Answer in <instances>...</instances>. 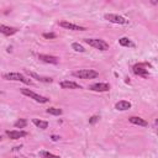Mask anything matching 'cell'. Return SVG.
Here are the masks:
<instances>
[{
	"label": "cell",
	"mask_w": 158,
	"mask_h": 158,
	"mask_svg": "<svg viewBox=\"0 0 158 158\" xmlns=\"http://www.w3.org/2000/svg\"><path fill=\"white\" fill-rule=\"evenodd\" d=\"M46 111H47V114H49V115H56V116H59V115L63 114V111H62L60 109H57V107H48Z\"/></svg>",
	"instance_id": "obj_17"
},
{
	"label": "cell",
	"mask_w": 158,
	"mask_h": 158,
	"mask_svg": "<svg viewBox=\"0 0 158 158\" xmlns=\"http://www.w3.org/2000/svg\"><path fill=\"white\" fill-rule=\"evenodd\" d=\"M84 42L99 51H107L109 49V43L105 42L104 40H100V38H85Z\"/></svg>",
	"instance_id": "obj_1"
},
{
	"label": "cell",
	"mask_w": 158,
	"mask_h": 158,
	"mask_svg": "<svg viewBox=\"0 0 158 158\" xmlns=\"http://www.w3.org/2000/svg\"><path fill=\"white\" fill-rule=\"evenodd\" d=\"M72 48H73L75 52H80V53L85 52V48H84L81 44H79L78 42H74V43H72Z\"/></svg>",
	"instance_id": "obj_21"
},
{
	"label": "cell",
	"mask_w": 158,
	"mask_h": 158,
	"mask_svg": "<svg viewBox=\"0 0 158 158\" xmlns=\"http://www.w3.org/2000/svg\"><path fill=\"white\" fill-rule=\"evenodd\" d=\"M133 73L139 75V77H143V78H147L148 77V69L146 68V64H135L133 65Z\"/></svg>",
	"instance_id": "obj_7"
},
{
	"label": "cell",
	"mask_w": 158,
	"mask_h": 158,
	"mask_svg": "<svg viewBox=\"0 0 158 158\" xmlns=\"http://www.w3.org/2000/svg\"><path fill=\"white\" fill-rule=\"evenodd\" d=\"M26 125H27V121H26L25 118H20V120H17V121L14 123V126H15L16 128H23V127H26Z\"/></svg>",
	"instance_id": "obj_20"
},
{
	"label": "cell",
	"mask_w": 158,
	"mask_h": 158,
	"mask_svg": "<svg viewBox=\"0 0 158 158\" xmlns=\"http://www.w3.org/2000/svg\"><path fill=\"white\" fill-rule=\"evenodd\" d=\"M40 157L41 158H60L59 156H56V154L49 153V152H46V151H41L40 152Z\"/></svg>",
	"instance_id": "obj_19"
},
{
	"label": "cell",
	"mask_w": 158,
	"mask_h": 158,
	"mask_svg": "<svg viewBox=\"0 0 158 158\" xmlns=\"http://www.w3.org/2000/svg\"><path fill=\"white\" fill-rule=\"evenodd\" d=\"M59 26L63 27V28H67V30H72V31H85L86 30L83 26H79V25H75V23H72V22H68V21H60Z\"/></svg>",
	"instance_id": "obj_6"
},
{
	"label": "cell",
	"mask_w": 158,
	"mask_h": 158,
	"mask_svg": "<svg viewBox=\"0 0 158 158\" xmlns=\"http://www.w3.org/2000/svg\"><path fill=\"white\" fill-rule=\"evenodd\" d=\"M98 120H99V116H93V117H90V120H89V123H95Z\"/></svg>",
	"instance_id": "obj_23"
},
{
	"label": "cell",
	"mask_w": 158,
	"mask_h": 158,
	"mask_svg": "<svg viewBox=\"0 0 158 158\" xmlns=\"http://www.w3.org/2000/svg\"><path fill=\"white\" fill-rule=\"evenodd\" d=\"M73 75L80 79H94L99 77V73L94 69H79L73 72Z\"/></svg>",
	"instance_id": "obj_2"
},
{
	"label": "cell",
	"mask_w": 158,
	"mask_h": 158,
	"mask_svg": "<svg viewBox=\"0 0 158 158\" xmlns=\"http://www.w3.org/2000/svg\"><path fill=\"white\" fill-rule=\"evenodd\" d=\"M32 122H33L38 128H41V130H46V128L48 127V122H47V121H42V120H38V118H33Z\"/></svg>",
	"instance_id": "obj_16"
},
{
	"label": "cell",
	"mask_w": 158,
	"mask_h": 158,
	"mask_svg": "<svg viewBox=\"0 0 158 158\" xmlns=\"http://www.w3.org/2000/svg\"><path fill=\"white\" fill-rule=\"evenodd\" d=\"M59 85L63 88V89H81V86L75 83V81H69V80H63L59 83Z\"/></svg>",
	"instance_id": "obj_12"
},
{
	"label": "cell",
	"mask_w": 158,
	"mask_h": 158,
	"mask_svg": "<svg viewBox=\"0 0 158 158\" xmlns=\"http://www.w3.org/2000/svg\"><path fill=\"white\" fill-rule=\"evenodd\" d=\"M105 20H107L109 22L120 23V25H126V23H128V20H126L125 17H122V16H120V15H116V14H106V15H105Z\"/></svg>",
	"instance_id": "obj_5"
},
{
	"label": "cell",
	"mask_w": 158,
	"mask_h": 158,
	"mask_svg": "<svg viewBox=\"0 0 158 158\" xmlns=\"http://www.w3.org/2000/svg\"><path fill=\"white\" fill-rule=\"evenodd\" d=\"M131 107V102L130 101H126V100H121L118 102H116L115 105V109L118 110V111H126Z\"/></svg>",
	"instance_id": "obj_15"
},
{
	"label": "cell",
	"mask_w": 158,
	"mask_h": 158,
	"mask_svg": "<svg viewBox=\"0 0 158 158\" xmlns=\"http://www.w3.org/2000/svg\"><path fill=\"white\" fill-rule=\"evenodd\" d=\"M6 135L11 139H19V138L25 137L27 135V132L26 131H21V130H12V131H6Z\"/></svg>",
	"instance_id": "obj_9"
},
{
	"label": "cell",
	"mask_w": 158,
	"mask_h": 158,
	"mask_svg": "<svg viewBox=\"0 0 158 158\" xmlns=\"http://www.w3.org/2000/svg\"><path fill=\"white\" fill-rule=\"evenodd\" d=\"M128 121L131 123H135V125H138V126H143V127L148 126V122L146 120H143L142 117H139V116H131L128 118Z\"/></svg>",
	"instance_id": "obj_14"
},
{
	"label": "cell",
	"mask_w": 158,
	"mask_h": 158,
	"mask_svg": "<svg viewBox=\"0 0 158 158\" xmlns=\"http://www.w3.org/2000/svg\"><path fill=\"white\" fill-rule=\"evenodd\" d=\"M90 90L93 91H99V93H102V91H109L110 90V85L106 84V83H95L93 85L89 86Z\"/></svg>",
	"instance_id": "obj_8"
},
{
	"label": "cell",
	"mask_w": 158,
	"mask_h": 158,
	"mask_svg": "<svg viewBox=\"0 0 158 158\" xmlns=\"http://www.w3.org/2000/svg\"><path fill=\"white\" fill-rule=\"evenodd\" d=\"M26 73H27L31 78H33V79H36V80H38V81H43V83H52V81H53V79L49 78V77H42V75H38V74H36V73H33V72H30V70H26Z\"/></svg>",
	"instance_id": "obj_11"
},
{
	"label": "cell",
	"mask_w": 158,
	"mask_h": 158,
	"mask_svg": "<svg viewBox=\"0 0 158 158\" xmlns=\"http://www.w3.org/2000/svg\"><path fill=\"white\" fill-rule=\"evenodd\" d=\"M0 32L5 36H11L15 35L17 32V28L15 27H10V26H5V25H0Z\"/></svg>",
	"instance_id": "obj_13"
},
{
	"label": "cell",
	"mask_w": 158,
	"mask_h": 158,
	"mask_svg": "<svg viewBox=\"0 0 158 158\" xmlns=\"http://www.w3.org/2000/svg\"><path fill=\"white\" fill-rule=\"evenodd\" d=\"M118 43H120L121 46H123V47H132V46H133V43H132L127 37L120 38V40H118Z\"/></svg>",
	"instance_id": "obj_18"
},
{
	"label": "cell",
	"mask_w": 158,
	"mask_h": 158,
	"mask_svg": "<svg viewBox=\"0 0 158 158\" xmlns=\"http://www.w3.org/2000/svg\"><path fill=\"white\" fill-rule=\"evenodd\" d=\"M43 37H44V38H56V33L46 32V33H43Z\"/></svg>",
	"instance_id": "obj_22"
},
{
	"label": "cell",
	"mask_w": 158,
	"mask_h": 158,
	"mask_svg": "<svg viewBox=\"0 0 158 158\" xmlns=\"http://www.w3.org/2000/svg\"><path fill=\"white\" fill-rule=\"evenodd\" d=\"M38 59L46 63H51V64H57L59 58L54 57V56H49V54H38Z\"/></svg>",
	"instance_id": "obj_10"
},
{
	"label": "cell",
	"mask_w": 158,
	"mask_h": 158,
	"mask_svg": "<svg viewBox=\"0 0 158 158\" xmlns=\"http://www.w3.org/2000/svg\"><path fill=\"white\" fill-rule=\"evenodd\" d=\"M2 78L4 79H6V80H15V81H22V83H25V84H32V80H30V79H27L23 74H21V73H5L4 75H2Z\"/></svg>",
	"instance_id": "obj_3"
},
{
	"label": "cell",
	"mask_w": 158,
	"mask_h": 158,
	"mask_svg": "<svg viewBox=\"0 0 158 158\" xmlns=\"http://www.w3.org/2000/svg\"><path fill=\"white\" fill-rule=\"evenodd\" d=\"M52 138H53V139H54V141H57V139H58V138H59V137H57V136H53V137H52Z\"/></svg>",
	"instance_id": "obj_24"
},
{
	"label": "cell",
	"mask_w": 158,
	"mask_h": 158,
	"mask_svg": "<svg viewBox=\"0 0 158 158\" xmlns=\"http://www.w3.org/2000/svg\"><path fill=\"white\" fill-rule=\"evenodd\" d=\"M21 93H22L23 95H26V96L33 99L35 101L41 102V104H44V102H48V101H49L48 98L42 96V95H40V94H36L35 91H32V90H30V89H25V88H22V89H21Z\"/></svg>",
	"instance_id": "obj_4"
},
{
	"label": "cell",
	"mask_w": 158,
	"mask_h": 158,
	"mask_svg": "<svg viewBox=\"0 0 158 158\" xmlns=\"http://www.w3.org/2000/svg\"><path fill=\"white\" fill-rule=\"evenodd\" d=\"M0 139H1V136H0Z\"/></svg>",
	"instance_id": "obj_25"
}]
</instances>
